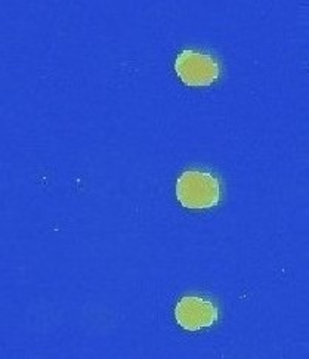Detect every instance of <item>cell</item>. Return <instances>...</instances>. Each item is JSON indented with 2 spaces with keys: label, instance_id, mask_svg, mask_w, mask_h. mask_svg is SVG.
Returning a JSON list of instances; mask_svg holds the SVG:
<instances>
[{
  "label": "cell",
  "instance_id": "cell-1",
  "mask_svg": "<svg viewBox=\"0 0 309 359\" xmlns=\"http://www.w3.org/2000/svg\"><path fill=\"white\" fill-rule=\"evenodd\" d=\"M176 198L187 209L202 210L215 207L221 198L218 177L207 172H184L176 181Z\"/></svg>",
  "mask_w": 309,
  "mask_h": 359
},
{
  "label": "cell",
  "instance_id": "cell-3",
  "mask_svg": "<svg viewBox=\"0 0 309 359\" xmlns=\"http://www.w3.org/2000/svg\"><path fill=\"white\" fill-rule=\"evenodd\" d=\"M218 315V308L212 302L197 296H184L175 308L176 323L187 331H199L213 325Z\"/></svg>",
  "mask_w": 309,
  "mask_h": 359
},
{
  "label": "cell",
  "instance_id": "cell-2",
  "mask_svg": "<svg viewBox=\"0 0 309 359\" xmlns=\"http://www.w3.org/2000/svg\"><path fill=\"white\" fill-rule=\"evenodd\" d=\"M175 72L187 86H210L219 79V64L209 53L185 49L175 62Z\"/></svg>",
  "mask_w": 309,
  "mask_h": 359
}]
</instances>
